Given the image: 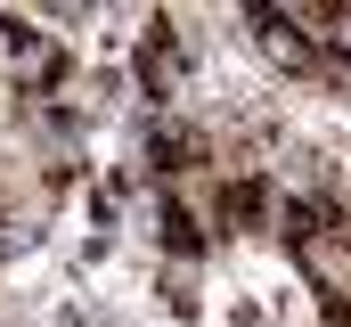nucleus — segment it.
I'll use <instances>...</instances> for the list:
<instances>
[{
    "mask_svg": "<svg viewBox=\"0 0 351 327\" xmlns=\"http://www.w3.org/2000/svg\"><path fill=\"white\" fill-rule=\"evenodd\" d=\"M66 74H74L66 41L41 33L33 16H8V8H0V90H8V98H49Z\"/></svg>",
    "mask_w": 351,
    "mask_h": 327,
    "instance_id": "1",
    "label": "nucleus"
},
{
    "mask_svg": "<svg viewBox=\"0 0 351 327\" xmlns=\"http://www.w3.org/2000/svg\"><path fill=\"white\" fill-rule=\"evenodd\" d=\"M131 82H139V98H156V115L180 106V90H188V41H180L172 16H147V33L131 49Z\"/></svg>",
    "mask_w": 351,
    "mask_h": 327,
    "instance_id": "2",
    "label": "nucleus"
},
{
    "mask_svg": "<svg viewBox=\"0 0 351 327\" xmlns=\"http://www.w3.org/2000/svg\"><path fill=\"white\" fill-rule=\"evenodd\" d=\"M245 25H254V41H262V58L278 74H327V49H319L286 8H245Z\"/></svg>",
    "mask_w": 351,
    "mask_h": 327,
    "instance_id": "3",
    "label": "nucleus"
}]
</instances>
